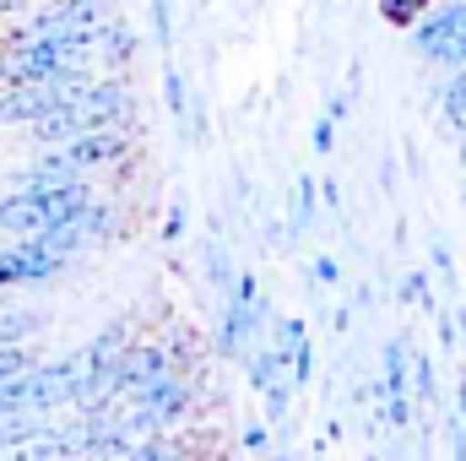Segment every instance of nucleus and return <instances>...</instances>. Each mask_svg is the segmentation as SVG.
I'll return each instance as SVG.
<instances>
[{
	"instance_id": "dca6fc26",
	"label": "nucleus",
	"mask_w": 466,
	"mask_h": 461,
	"mask_svg": "<svg viewBox=\"0 0 466 461\" xmlns=\"http://www.w3.org/2000/svg\"><path fill=\"white\" fill-rule=\"evenodd\" d=\"M98 49H104V55H109L115 66H125V60L136 55V38H130V27H125V22L104 16V22H98Z\"/></svg>"
},
{
	"instance_id": "412c9836",
	"label": "nucleus",
	"mask_w": 466,
	"mask_h": 461,
	"mask_svg": "<svg viewBox=\"0 0 466 461\" xmlns=\"http://www.w3.org/2000/svg\"><path fill=\"white\" fill-rule=\"evenodd\" d=\"M429 5H434V0H380V16H385L390 27H412Z\"/></svg>"
},
{
	"instance_id": "72a5a7b5",
	"label": "nucleus",
	"mask_w": 466,
	"mask_h": 461,
	"mask_svg": "<svg viewBox=\"0 0 466 461\" xmlns=\"http://www.w3.org/2000/svg\"><path fill=\"white\" fill-rule=\"evenodd\" d=\"M456 343L466 347V310H456Z\"/></svg>"
},
{
	"instance_id": "cd10ccee",
	"label": "nucleus",
	"mask_w": 466,
	"mask_h": 461,
	"mask_svg": "<svg viewBox=\"0 0 466 461\" xmlns=\"http://www.w3.org/2000/svg\"><path fill=\"white\" fill-rule=\"evenodd\" d=\"M27 364H33V353H27L22 343H16V347H0V380H11V374H16V369H27Z\"/></svg>"
},
{
	"instance_id": "473e14b6",
	"label": "nucleus",
	"mask_w": 466,
	"mask_h": 461,
	"mask_svg": "<svg viewBox=\"0 0 466 461\" xmlns=\"http://www.w3.org/2000/svg\"><path fill=\"white\" fill-rule=\"evenodd\" d=\"M456 418L466 424V380H456Z\"/></svg>"
},
{
	"instance_id": "f03ea898",
	"label": "nucleus",
	"mask_w": 466,
	"mask_h": 461,
	"mask_svg": "<svg viewBox=\"0 0 466 461\" xmlns=\"http://www.w3.org/2000/svg\"><path fill=\"white\" fill-rule=\"evenodd\" d=\"M93 201L87 179H66V185H16L5 201H0V229L27 239V233H44L55 223H71L82 218Z\"/></svg>"
},
{
	"instance_id": "f8f14e48",
	"label": "nucleus",
	"mask_w": 466,
	"mask_h": 461,
	"mask_svg": "<svg viewBox=\"0 0 466 461\" xmlns=\"http://www.w3.org/2000/svg\"><path fill=\"white\" fill-rule=\"evenodd\" d=\"M201 261H207V282L218 288V293H228L233 288V261H228V244H223V233H207V250H201Z\"/></svg>"
},
{
	"instance_id": "1a4fd4ad",
	"label": "nucleus",
	"mask_w": 466,
	"mask_h": 461,
	"mask_svg": "<svg viewBox=\"0 0 466 461\" xmlns=\"http://www.w3.org/2000/svg\"><path fill=\"white\" fill-rule=\"evenodd\" d=\"M282 374H288V347H277L271 337L244 353V380H249V391H255V396H260L266 385H277Z\"/></svg>"
},
{
	"instance_id": "f704fd0d",
	"label": "nucleus",
	"mask_w": 466,
	"mask_h": 461,
	"mask_svg": "<svg viewBox=\"0 0 466 461\" xmlns=\"http://www.w3.org/2000/svg\"><path fill=\"white\" fill-rule=\"evenodd\" d=\"M22 5H33V0H0V11H22Z\"/></svg>"
},
{
	"instance_id": "4be33fe9",
	"label": "nucleus",
	"mask_w": 466,
	"mask_h": 461,
	"mask_svg": "<svg viewBox=\"0 0 466 461\" xmlns=\"http://www.w3.org/2000/svg\"><path fill=\"white\" fill-rule=\"evenodd\" d=\"M429 66H434V71H445V77H451V71H461V66H466V27L456 33V38H445V44L429 55Z\"/></svg>"
},
{
	"instance_id": "c85d7f7f",
	"label": "nucleus",
	"mask_w": 466,
	"mask_h": 461,
	"mask_svg": "<svg viewBox=\"0 0 466 461\" xmlns=\"http://www.w3.org/2000/svg\"><path fill=\"white\" fill-rule=\"evenodd\" d=\"M445 440H451V456L466 461V424L461 418H445Z\"/></svg>"
},
{
	"instance_id": "20e7f679",
	"label": "nucleus",
	"mask_w": 466,
	"mask_h": 461,
	"mask_svg": "<svg viewBox=\"0 0 466 461\" xmlns=\"http://www.w3.org/2000/svg\"><path fill=\"white\" fill-rule=\"evenodd\" d=\"M87 77H49V82H11L0 93V125H33V119L66 109L82 93Z\"/></svg>"
},
{
	"instance_id": "b1692460",
	"label": "nucleus",
	"mask_w": 466,
	"mask_h": 461,
	"mask_svg": "<svg viewBox=\"0 0 466 461\" xmlns=\"http://www.w3.org/2000/svg\"><path fill=\"white\" fill-rule=\"evenodd\" d=\"M429 261H434L440 282H445V288L456 293V255H451V244H445V239H434V244H429Z\"/></svg>"
},
{
	"instance_id": "c9c22d12",
	"label": "nucleus",
	"mask_w": 466,
	"mask_h": 461,
	"mask_svg": "<svg viewBox=\"0 0 466 461\" xmlns=\"http://www.w3.org/2000/svg\"><path fill=\"white\" fill-rule=\"evenodd\" d=\"M456 141H461V169H466V130H461V136H456Z\"/></svg>"
},
{
	"instance_id": "9b49d317",
	"label": "nucleus",
	"mask_w": 466,
	"mask_h": 461,
	"mask_svg": "<svg viewBox=\"0 0 466 461\" xmlns=\"http://www.w3.org/2000/svg\"><path fill=\"white\" fill-rule=\"evenodd\" d=\"M315 207H320V179L299 174V179H293V207H288V223H293V233H309V223H315Z\"/></svg>"
},
{
	"instance_id": "f3484780",
	"label": "nucleus",
	"mask_w": 466,
	"mask_h": 461,
	"mask_svg": "<svg viewBox=\"0 0 466 461\" xmlns=\"http://www.w3.org/2000/svg\"><path fill=\"white\" fill-rule=\"evenodd\" d=\"M293 396H299V385L282 374L277 385H266L260 391V402H266V424H288V413H293Z\"/></svg>"
},
{
	"instance_id": "bb28decb",
	"label": "nucleus",
	"mask_w": 466,
	"mask_h": 461,
	"mask_svg": "<svg viewBox=\"0 0 466 461\" xmlns=\"http://www.w3.org/2000/svg\"><path fill=\"white\" fill-rule=\"evenodd\" d=\"M238 451H249V456H260V451H271V429H266V424H249V429L238 435Z\"/></svg>"
},
{
	"instance_id": "2f4dec72",
	"label": "nucleus",
	"mask_w": 466,
	"mask_h": 461,
	"mask_svg": "<svg viewBox=\"0 0 466 461\" xmlns=\"http://www.w3.org/2000/svg\"><path fill=\"white\" fill-rule=\"evenodd\" d=\"M348 104H352L348 93H331V98H326V115H331L337 125H342V119H348Z\"/></svg>"
},
{
	"instance_id": "423d86ee",
	"label": "nucleus",
	"mask_w": 466,
	"mask_h": 461,
	"mask_svg": "<svg viewBox=\"0 0 466 461\" xmlns=\"http://www.w3.org/2000/svg\"><path fill=\"white\" fill-rule=\"evenodd\" d=\"M60 152V163L71 169V174H93V169H109L115 158H125V130L119 125H93V130H82V136H71V141H60L55 147Z\"/></svg>"
},
{
	"instance_id": "f257e3e1",
	"label": "nucleus",
	"mask_w": 466,
	"mask_h": 461,
	"mask_svg": "<svg viewBox=\"0 0 466 461\" xmlns=\"http://www.w3.org/2000/svg\"><path fill=\"white\" fill-rule=\"evenodd\" d=\"M98 49L93 33H22L11 55L0 60V87L11 82H49V77H87V60Z\"/></svg>"
},
{
	"instance_id": "6ab92c4d",
	"label": "nucleus",
	"mask_w": 466,
	"mask_h": 461,
	"mask_svg": "<svg viewBox=\"0 0 466 461\" xmlns=\"http://www.w3.org/2000/svg\"><path fill=\"white\" fill-rule=\"evenodd\" d=\"M163 98H168V119L174 125H185L190 119V93H185V71H163Z\"/></svg>"
},
{
	"instance_id": "0eeeda50",
	"label": "nucleus",
	"mask_w": 466,
	"mask_h": 461,
	"mask_svg": "<svg viewBox=\"0 0 466 461\" xmlns=\"http://www.w3.org/2000/svg\"><path fill=\"white\" fill-rule=\"evenodd\" d=\"M461 27H466V0H434V5H429V11L407 27L412 55H418V60H429V55H434L445 38H456Z\"/></svg>"
},
{
	"instance_id": "393cba45",
	"label": "nucleus",
	"mask_w": 466,
	"mask_h": 461,
	"mask_svg": "<svg viewBox=\"0 0 466 461\" xmlns=\"http://www.w3.org/2000/svg\"><path fill=\"white\" fill-rule=\"evenodd\" d=\"M147 11H152V38L168 49V44H174V16H168V0H147Z\"/></svg>"
},
{
	"instance_id": "2eb2a0df",
	"label": "nucleus",
	"mask_w": 466,
	"mask_h": 461,
	"mask_svg": "<svg viewBox=\"0 0 466 461\" xmlns=\"http://www.w3.org/2000/svg\"><path fill=\"white\" fill-rule=\"evenodd\" d=\"M407 385H412V396H418V402H429V407H434V396H440V369H434V358H429V353H418V347H412Z\"/></svg>"
},
{
	"instance_id": "6e6552de",
	"label": "nucleus",
	"mask_w": 466,
	"mask_h": 461,
	"mask_svg": "<svg viewBox=\"0 0 466 461\" xmlns=\"http://www.w3.org/2000/svg\"><path fill=\"white\" fill-rule=\"evenodd\" d=\"M109 16V0H55L44 11H33V22L22 33H93Z\"/></svg>"
},
{
	"instance_id": "39448f33",
	"label": "nucleus",
	"mask_w": 466,
	"mask_h": 461,
	"mask_svg": "<svg viewBox=\"0 0 466 461\" xmlns=\"http://www.w3.org/2000/svg\"><path fill=\"white\" fill-rule=\"evenodd\" d=\"M0 266H5V277H11V288H22V282H49V277H60V271L71 266V255H60L55 244H44L38 233H27V239H16V244L0 250Z\"/></svg>"
},
{
	"instance_id": "c756f323",
	"label": "nucleus",
	"mask_w": 466,
	"mask_h": 461,
	"mask_svg": "<svg viewBox=\"0 0 466 461\" xmlns=\"http://www.w3.org/2000/svg\"><path fill=\"white\" fill-rule=\"evenodd\" d=\"M179 233H185V207H168V218H163V239L174 244Z\"/></svg>"
},
{
	"instance_id": "9d476101",
	"label": "nucleus",
	"mask_w": 466,
	"mask_h": 461,
	"mask_svg": "<svg viewBox=\"0 0 466 461\" xmlns=\"http://www.w3.org/2000/svg\"><path fill=\"white\" fill-rule=\"evenodd\" d=\"M407 369H412V337L407 332H390V343H385V358H380V396H390V391H412L407 385Z\"/></svg>"
},
{
	"instance_id": "5701e85b",
	"label": "nucleus",
	"mask_w": 466,
	"mask_h": 461,
	"mask_svg": "<svg viewBox=\"0 0 466 461\" xmlns=\"http://www.w3.org/2000/svg\"><path fill=\"white\" fill-rule=\"evenodd\" d=\"M309 147H315V158H331L337 152V119L331 115H320L309 125Z\"/></svg>"
},
{
	"instance_id": "a878e982",
	"label": "nucleus",
	"mask_w": 466,
	"mask_h": 461,
	"mask_svg": "<svg viewBox=\"0 0 466 461\" xmlns=\"http://www.w3.org/2000/svg\"><path fill=\"white\" fill-rule=\"evenodd\" d=\"M309 277H315L320 288H342V261H337V255H315Z\"/></svg>"
},
{
	"instance_id": "7c9ffc66",
	"label": "nucleus",
	"mask_w": 466,
	"mask_h": 461,
	"mask_svg": "<svg viewBox=\"0 0 466 461\" xmlns=\"http://www.w3.org/2000/svg\"><path fill=\"white\" fill-rule=\"evenodd\" d=\"M320 207L342 212V185H337V179H320Z\"/></svg>"
},
{
	"instance_id": "7ed1b4c3",
	"label": "nucleus",
	"mask_w": 466,
	"mask_h": 461,
	"mask_svg": "<svg viewBox=\"0 0 466 461\" xmlns=\"http://www.w3.org/2000/svg\"><path fill=\"white\" fill-rule=\"evenodd\" d=\"M190 396H196L190 374H185V369H168V374H157L152 385H141V391L125 402V429H130V435L168 429V424H179V418L190 413Z\"/></svg>"
},
{
	"instance_id": "a211bd4d",
	"label": "nucleus",
	"mask_w": 466,
	"mask_h": 461,
	"mask_svg": "<svg viewBox=\"0 0 466 461\" xmlns=\"http://www.w3.org/2000/svg\"><path fill=\"white\" fill-rule=\"evenodd\" d=\"M396 299H401V304H418V310H429V315L440 310V304H434V277H429V271H407Z\"/></svg>"
},
{
	"instance_id": "ddd939ff",
	"label": "nucleus",
	"mask_w": 466,
	"mask_h": 461,
	"mask_svg": "<svg viewBox=\"0 0 466 461\" xmlns=\"http://www.w3.org/2000/svg\"><path fill=\"white\" fill-rule=\"evenodd\" d=\"M38 429H44V413H0V451L27 446Z\"/></svg>"
},
{
	"instance_id": "aec40b11",
	"label": "nucleus",
	"mask_w": 466,
	"mask_h": 461,
	"mask_svg": "<svg viewBox=\"0 0 466 461\" xmlns=\"http://www.w3.org/2000/svg\"><path fill=\"white\" fill-rule=\"evenodd\" d=\"M288 380H293L299 391L315 380V343H309V332H304V337L293 343V353H288Z\"/></svg>"
},
{
	"instance_id": "4468645a",
	"label": "nucleus",
	"mask_w": 466,
	"mask_h": 461,
	"mask_svg": "<svg viewBox=\"0 0 466 461\" xmlns=\"http://www.w3.org/2000/svg\"><path fill=\"white\" fill-rule=\"evenodd\" d=\"M33 332H44V315L38 310H0V347L27 343Z\"/></svg>"
}]
</instances>
